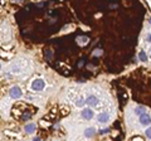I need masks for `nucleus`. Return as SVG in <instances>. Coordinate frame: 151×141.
I'll use <instances>...</instances> for the list:
<instances>
[{"label":"nucleus","instance_id":"obj_26","mask_svg":"<svg viewBox=\"0 0 151 141\" xmlns=\"http://www.w3.org/2000/svg\"><path fill=\"white\" fill-rule=\"evenodd\" d=\"M0 70H1V64H0Z\"/></svg>","mask_w":151,"mask_h":141},{"label":"nucleus","instance_id":"obj_9","mask_svg":"<svg viewBox=\"0 0 151 141\" xmlns=\"http://www.w3.org/2000/svg\"><path fill=\"white\" fill-rule=\"evenodd\" d=\"M96 131H97V130H96V127H92V126L86 127V130H84L83 135H84V137H87V139H91V137L96 134Z\"/></svg>","mask_w":151,"mask_h":141},{"label":"nucleus","instance_id":"obj_17","mask_svg":"<svg viewBox=\"0 0 151 141\" xmlns=\"http://www.w3.org/2000/svg\"><path fill=\"white\" fill-rule=\"evenodd\" d=\"M145 40H146V43H151V30L145 34Z\"/></svg>","mask_w":151,"mask_h":141},{"label":"nucleus","instance_id":"obj_16","mask_svg":"<svg viewBox=\"0 0 151 141\" xmlns=\"http://www.w3.org/2000/svg\"><path fill=\"white\" fill-rule=\"evenodd\" d=\"M59 110H61V115H62V116H65V115H68V113H69V107H68V106H65V105H62Z\"/></svg>","mask_w":151,"mask_h":141},{"label":"nucleus","instance_id":"obj_19","mask_svg":"<svg viewBox=\"0 0 151 141\" xmlns=\"http://www.w3.org/2000/svg\"><path fill=\"white\" fill-rule=\"evenodd\" d=\"M105 107V102H102V101H100V103L96 106V110H102Z\"/></svg>","mask_w":151,"mask_h":141},{"label":"nucleus","instance_id":"obj_11","mask_svg":"<svg viewBox=\"0 0 151 141\" xmlns=\"http://www.w3.org/2000/svg\"><path fill=\"white\" fill-rule=\"evenodd\" d=\"M146 112H147V110L144 106H136L134 108V115H137V116H141L142 113H146Z\"/></svg>","mask_w":151,"mask_h":141},{"label":"nucleus","instance_id":"obj_15","mask_svg":"<svg viewBox=\"0 0 151 141\" xmlns=\"http://www.w3.org/2000/svg\"><path fill=\"white\" fill-rule=\"evenodd\" d=\"M0 58H3V59H11L13 58V53H7L5 50H0Z\"/></svg>","mask_w":151,"mask_h":141},{"label":"nucleus","instance_id":"obj_21","mask_svg":"<svg viewBox=\"0 0 151 141\" xmlns=\"http://www.w3.org/2000/svg\"><path fill=\"white\" fill-rule=\"evenodd\" d=\"M42 125H43V126H49V124H48V122H44V121H42Z\"/></svg>","mask_w":151,"mask_h":141},{"label":"nucleus","instance_id":"obj_10","mask_svg":"<svg viewBox=\"0 0 151 141\" xmlns=\"http://www.w3.org/2000/svg\"><path fill=\"white\" fill-rule=\"evenodd\" d=\"M73 105L76 106V107H78V108H84V105H86V98H83V97H78V98H76L73 101Z\"/></svg>","mask_w":151,"mask_h":141},{"label":"nucleus","instance_id":"obj_14","mask_svg":"<svg viewBox=\"0 0 151 141\" xmlns=\"http://www.w3.org/2000/svg\"><path fill=\"white\" fill-rule=\"evenodd\" d=\"M4 135L8 136V137H10V139H16V137H19V135L14 132V131H10V130H5L4 131Z\"/></svg>","mask_w":151,"mask_h":141},{"label":"nucleus","instance_id":"obj_6","mask_svg":"<svg viewBox=\"0 0 151 141\" xmlns=\"http://www.w3.org/2000/svg\"><path fill=\"white\" fill-rule=\"evenodd\" d=\"M81 116H82L83 120L91 121L94 117V111L91 107H84V108H82V111H81Z\"/></svg>","mask_w":151,"mask_h":141},{"label":"nucleus","instance_id":"obj_24","mask_svg":"<svg viewBox=\"0 0 151 141\" xmlns=\"http://www.w3.org/2000/svg\"><path fill=\"white\" fill-rule=\"evenodd\" d=\"M33 141H40V140H39L38 137H35V139H33Z\"/></svg>","mask_w":151,"mask_h":141},{"label":"nucleus","instance_id":"obj_2","mask_svg":"<svg viewBox=\"0 0 151 141\" xmlns=\"http://www.w3.org/2000/svg\"><path fill=\"white\" fill-rule=\"evenodd\" d=\"M30 88H32L34 92L43 91L44 88H45V81H44L43 78H37V79H34V81L32 82Z\"/></svg>","mask_w":151,"mask_h":141},{"label":"nucleus","instance_id":"obj_3","mask_svg":"<svg viewBox=\"0 0 151 141\" xmlns=\"http://www.w3.org/2000/svg\"><path fill=\"white\" fill-rule=\"evenodd\" d=\"M138 122H140V125L145 128H147V127L151 126V115L149 112L146 113H142L141 116H138Z\"/></svg>","mask_w":151,"mask_h":141},{"label":"nucleus","instance_id":"obj_25","mask_svg":"<svg viewBox=\"0 0 151 141\" xmlns=\"http://www.w3.org/2000/svg\"><path fill=\"white\" fill-rule=\"evenodd\" d=\"M149 23H150V24H151V18H150V20H149Z\"/></svg>","mask_w":151,"mask_h":141},{"label":"nucleus","instance_id":"obj_13","mask_svg":"<svg viewBox=\"0 0 151 141\" xmlns=\"http://www.w3.org/2000/svg\"><path fill=\"white\" fill-rule=\"evenodd\" d=\"M88 40H89V39H88L87 37H78V38H77V43H78L79 45H82V47L88 44Z\"/></svg>","mask_w":151,"mask_h":141},{"label":"nucleus","instance_id":"obj_4","mask_svg":"<svg viewBox=\"0 0 151 141\" xmlns=\"http://www.w3.org/2000/svg\"><path fill=\"white\" fill-rule=\"evenodd\" d=\"M9 96H10V97H11L13 99L22 98V96H23L22 88H20L19 86H13V87L9 90Z\"/></svg>","mask_w":151,"mask_h":141},{"label":"nucleus","instance_id":"obj_1","mask_svg":"<svg viewBox=\"0 0 151 141\" xmlns=\"http://www.w3.org/2000/svg\"><path fill=\"white\" fill-rule=\"evenodd\" d=\"M25 66H27V59H19L18 62H15L11 67H10V73L11 74H20L22 72H24L25 69Z\"/></svg>","mask_w":151,"mask_h":141},{"label":"nucleus","instance_id":"obj_22","mask_svg":"<svg viewBox=\"0 0 151 141\" xmlns=\"http://www.w3.org/2000/svg\"><path fill=\"white\" fill-rule=\"evenodd\" d=\"M108 130L107 128H106V130H105V128H103V130H101V134H105V132H107Z\"/></svg>","mask_w":151,"mask_h":141},{"label":"nucleus","instance_id":"obj_18","mask_svg":"<svg viewBox=\"0 0 151 141\" xmlns=\"http://www.w3.org/2000/svg\"><path fill=\"white\" fill-rule=\"evenodd\" d=\"M145 135H146V137H147L149 140H151V126L146 128V131H145Z\"/></svg>","mask_w":151,"mask_h":141},{"label":"nucleus","instance_id":"obj_20","mask_svg":"<svg viewBox=\"0 0 151 141\" xmlns=\"http://www.w3.org/2000/svg\"><path fill=\"white\" fill-rule=\"evenodd\" d=\"M101 54H102V50H101V49H97V50H94V52H93L94 57H98V56H101Z\"/></svg>","mask_w":151,"mask_h":141},{"label":"nucleus","instance_id":"obj_7","mask_svg":"<svg viewBox=\"0 0 151 141\" xmlns=\"http://www.w3.org/2000/svg\"><path fill=\"white\" fill-rule=\"evenodd\" d=\"M100 103V98L96 96V95H88L86 98V105H88V107H96V106Z\"/></svg>","mask_w":151,"mask_h":141},{"label":"nucleus","instance_id":"obj_8","mask_svg":"<svg viewBox=\"0 0 151 141\" xmlns=\"http://www.w3.org/2000/svg\"><path fill=\"white\" fill-rule=\"evenodd\" d=\"M35 128H37V125L34 122H28L25 126H24V131L27 132V134H33V132H35Z\"/></svg>","mask_w":151,"mask_h":141},{"label":"nucleus","instance_id":"obj_23","mask_svg":"<svg viewBox=\"0 0 151 141\" xmlns=\"http://www.w3.org/2000/svg\"><path fill=\"white\" fill-rule=\"evenodd\" d=\"M134 141H142V139H140V137H136V139H135Z\"/></svg>","mask_w":151,"mask_h":141},{"label":"nucleus","instance_id":"obj_12","mask_svg":"<svg viewBox=\"0 0 151 141\" xmlns=\"http://www.w3.org/2000/svg\"><path fill=\"white\" fill-rule=\"evenodd\" d=\"M138 59H140V62H147V59H149V56H147V53L145 52V50H140L138 52Z\"/></svg>","mask_w":151,"mask_h":141},{"label":"nucleus","instance_id":"obj_5","mask_svg":"<svg viewBox=\"0 0 151 141\" xmlns=\"http://www.w3.org/2000/svg\"><path fill=\"white\" fill-rule=\"evenodd\" d=\"M110 120H111V115L108 111H103V112H100L97 115V122L100 125H106L110 122Z\"/></svg>","mask_w":151,"mask_h":141}]
</instances>
